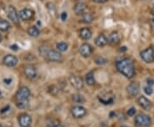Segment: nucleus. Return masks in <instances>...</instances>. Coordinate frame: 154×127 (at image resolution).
<instances>
[{
    "instance_id": "obj_1",
    "label": "nucleus",
    "mask_w": 154,
    "mask_h": 127,
    "mask_svg": "<svg viewBox=\"0 0 154 127\" xmlns=\"http://www.w3.org/2000/svg\"><path fill=\"white\" fill-rule=\"evenodd\" d=\"M116 67L118 71L127 79L133 78L135 73L134 62L129 58H124L118 61L116 64Z\"/></svg>"
},
{
    "instance_id": "obj_2",
    "label": "nucleus",
    "mask_w": 154,
    "mask_h": 127,
    "mask_svg": "<svg viewBox=\"0 0 154 127\" xmlns=\"http://www.w3.org/2000/svg\"><path fill=\"white\" fill-rule=\"evenodd\" d=\"M45 55L46 56L47 60H49L50 62H62L63 59H64V57H63L62 54L60 53V51H57V50H46Z\"/></svg>"
},
{
    "instance_id": "obj_3",
    "label": "nucleus",
    "mask_w": 154,
    "mask_h": 127,
    "mask_svg": "<svg viewBox=\"0 0 154 127\" xmlns=\"http://www.w3.org/2000/svg\"><path fill=\"white\" fill-rule=\"evenodd\" d=\"M136 126L140 127H148L151 126L152 124V119L145 114H139L135 117V119Z\"/></svg>"
},
{
    "instance_id": "obj_4",
    "label": "nucleus",
    "mask_w": 154,
    "mask_h": 127,
    "mask_svg": "<svg viewBox=\"0 0 154 127\" xmlns=\"http://www.w3.org/2000/svg\"><path fill=\"white\" fill-rule=\"evenodd\" d=\"M140 57L145 63H152L154 62V50L153 47H149L140 52Z\"/></svg>"
},
{
    "instance_id": "obj_5",
    "label": "nucleus",
    "mask_w": 154,
    "mask_h": 127,
    "mask_svg": "<svg viewBox=\"0 0 154 127\" xmlns=\"http://www.w3.org/2000/svg\"><path fill=\"white\" fill-rule=\"evenodd\" d=\"M30 96V91L27 87H21L18 90V91L16 92V101H23V100H27L28 97Z\"/></svg>"
},
{
    "instance_id": "obj_6",
    "label": "nucleus",
    "mask_w": 154,
    "mask_h": 127,
    "mask_svg": "<svg viewBox=\"0 0 154 127\" xmlns=\"http://www.w3.org/2000/svg\"><path fill=\"white\" fill-rule=\"evenodd\" d=\"M24 73L27 79H34L37 77V69L34 66L31 64H27L24 67Z\"/></svg>"
},
{
    "instance_id": "obj_7",
    "label": "nucleus",
    "mask_w": 154,
    "mask_h": 127,
    "mask_svg": "<svg viewBox=\"0 0 154 127\" xmlns=\"http://www.w3.org/2000/svg\"><path fill=\"white\" fill-rule=\"evenodd\" d=\"M69 82L73 87L76 90H82L83 88V80L81 77L76 75H71L69 77Z\"/></svg>"
},
{
    "instance_id": "obj_8",
    "label": "nucleus",
    "mask_w": 154,
    "mask_h": 127,
    "mask_svg": "<svg viewBox=\"0 0 154 127\" xmlns=\"http://www.w3.org/2000/svg\"><path fill=\"white\" fill-rule=\"evenodd\" d=\"M140 84L138 82H132L127 86V92L130 96H135L140 92Z\"/></svg>"
},
{
    "instance_id": "obj_9",
    "label": "nucleus",
    "mask_w": 154,
    "mask_h": 127,
    "mask_svg": "<svg viewBox=\"0 0 154 127\" xmlns=\"http://www.w3.org/2000/svg\"><path fill=\"white\" fill-rule=\"evenodd\" d=\"M71 113H72V115L74 118H82L83 116L86 115L87 110H86L85 108H83L82 106H74L71 109Z\"/></svg>"
},
{
    "instance_id": "obj_10",
    "label": "nucleus",
    "mask_w": 154,
    "mask_h": 127,
    "mask_svg": "<svg viewBox=\"0 0 154 127\" xmlns=\"http://www.w3.org/2000/svg\"><path fill=\"white\" fill-rule=\"evenodd\" d=\"M93 52V48L89 44H83L80 47V53L83 57H88Z\"/></svg>"
},
{
    "instance_id": "obj_11",
    "label": "nucleus",
    "mask_w": 154,
    "mask_h": 127,
    "mask_svg": "<svg viewBox=\"0 0 154 127\" xmlns=\"http://www.w3.org/2000/svg\"><path fill=\"white\" fill-rule=\"evenodd\" d=\"M18 120L19 125L21 126V127H29L32 123V118L27 114H21L19 116Z\"/></svg>"
},
{
    "instance_id": "obj_12",
    "label": "nucleus",
    "mask_w": 154,
    "mask_h": 127,
    "mask_svg": "<svg viewBox=\"0 0 154 127\" xmlns=\"http://www.w3.org/2000/svg\"><path fill=\"white\" fill-rule=\"evenodd\" d=\"M7 15H8V17H9L10 21H12L15 23L18 22V20L20 16H19L18 13H17V11H16V9L15 7L9 6L7 8Z\"/></svg>"
},
{
    "instance_id": "obj_13",
    "label": "nucleus",
    "mask_w": 154,
    "mask_h": 127,
    "mask_svg": "<svg viewBox=\"0 0 154 127\" xmlns=\"http://www.w3.org/2000/svg\"><path fill=\"white\" fill-rule=\"evenodd\" d=\"M34 11L31 9H28V8H25V9H22L20 13H19V16L20 18L23 21H29L33 18L34 16Z\"/></svg>"
},
{
    "instance_id": "obj_14",
    "label": "nucleus",
    "mask_w": 154,
    "mask_h": 127,
    "mask_svg": "<svg viewBox=\"0 0 154 127\" xmlns=\"http://www.w3.org/2000/svg\"><path fill=\"white\" fill-rule=\"evenodd\" d=\"M18 62L17 58L15 55H7L4 57V63L7 67H15Z\"/></svg>"
},
{
    "instance_id": "obj_15",
    "label": "nucleus",
    "mask_w": 154,
    "mask_h": 127,
    "mask_svg": "<svg viewBox=\"0 0 154 127\" xmlns=\"http://www.w3.org/2000/svg\"><path fill=\"white\" fill-rule=\"evenodd\" d=\"M87 4L83 2H78L75 5H74V13L77 15V16H82L86 9H87Z\"/></svg>"
},
{
    "instance_id": "obj_16",
    "label": "nucleus",
    "mask_w": 154,
    "mask_h": 127,
    "mask_svg": "<svg viewBox=\"0 0 154 127\" xmlns=\"http://www.w3.org/2000/svg\"><path fill=\"white\" fill-rule=\"evenodd\" d=\"M138 103H139V105H140L142 109H144L145 110H150L151 108H152V103H151V101L148 100L146 97H145V96H140V97H139V99H138Z\"/></svg>"
},
{
    "instance_id": "obj_17",
    "label": "nucleus",
    "mask_w": 154,
    "mask_h": 127,
    "mask_svg": "<svg viewBox=\"0 0 154 127\" xmlns=\"http://www.w3.org/2000/svg\"><path fill=\"white\" fill-rule=\"evenodd\" d=\"M108 42L112 45H116L120 42V35L117 32H112L110 34L109 38H108Z\"/></svg>"
},
{
    "instance_id": "obj_18",
    "label": "nucleus",
    "mask_w": 154,
    "mask_h": 127,
    "mask_svg": "<svg viewBox=\"0 0 154 127\" xmlns=\"http://www.w3.org/2000/svg\"><path fill=\"white\" fill-rule=\"evenodd\" d=\"M107 43H108V39L104 34H100L95 38V45L99 47H104L107 45Z\"/></svg>"
},
{
    "instance_id": "obj_19",
    "label": "nucleus",
    "mask_w": 154,
    "mask_h": 127,
    "mask_svg": "<svg viewBox=\"0 0 154 127\" xmlns=\"http://www.w3.org/2000/svg\"><path fill=\"white\" fill-rule=\"evenodd\" d=\"M92 36V32H91V30L89 28L85 27V28H82V30L80 31V37L84 40L90 39Z\"/></svg>"
},
{
    "instance_id": "obj_20",
    "label": "nucleus",
    "mask_w": 154,
    "mask_h": 127,
    "mask_svg": "<svg viewBox=\"0 0 154 127\" xmlns=\"http://www.w3.org/2000/svg\"><path fill=\"white\" fill-rule=\"evenodd\" d=\"M93 21V16L92 13H84L82 15V22L86 24H90Z\"/></svg>"
},
{
    "instance_id": "obj_21",
    "label": "nucleus",
    "mask_w": 154,
    "mask_h": 127,
    "mask_svg": "<svg viewBox=\"0 0 154 127\" xmlns=\"http://www.w3.org/2000/svg\"><path fill=\"white\" fill-rule=\"evenodd\" d=\"M9 28H10V24L9 22L4 19H0V31L7 32Z\"/></svg>"
},
{
    "instance_id": "obj_22",
    "label": "nucleus",
    "mask_w": 154,
    "mask_h": 127,
    "mask_svg": "<svg viewBox=\"0 0 154 127\" xmlns=\"http://www.w3.org/2000/svg\"><path fill=\"white\" fill-rule=\"evenodd\" d=\"M27 33L31 37H34V38H36L39 35V28L35 26H33V27H29V29L27 30Z\"/></svg>"
},
{
    "instance_id": "obj_23",
    "label": "nucleus",
    "mask_w": 154,
    "mask_h": 127,
    "mask_svg": "<svg viewBox=\"0 0 154 127\" xmlns=\"http://www.w3.org/2000/svg\"><path fill=\"white\" fill-rule=\"evenodd\" d=\"M86 82L88 85H93L95 84V79H94V75H93V72L91 71L87 74L86 76Z\"/></svg>"
},
{
    "instance_id": "obj_24",
    "label": "nucleus",
    "mask_w": 154,
    "mask_h": 127,
    "mask_svg": "<svg viewBox=\"0 0 154 127\" xmlns=\"http://www.w3.org/2000/svg\"><path fill=\"white\" fill-rule=\"evenodd\" d=\"M72 99H73V101H74V102H76V103H83V102L85 101L84 97L82 96V95H80V94H75V95H73Z\"/></svg>"
},
{
    "instance_id": "obj_25",
    "label": "nucleus",
    "mask_w": 154,
    "mask_h": 127,
    "mask_svg": "<svg viewBox=\"0 0 154 127\" xmlns=\"http://www.w3.org/2000/svg\"><path fill=\"white\" fill-rule=\"evenodd\" d=\"M16 105H17V107L20 108V109H26V108L28 107V105H29L28 99H27V100L18 101L16 102Z\"/></svg>"
},
{
    "instance_id": "obj_26",
    "label": "nucleus",
    "mask_w": 154,
    "mask_h": 127,
    "mask_svg": "<svg viewBox=\"0 0 154 127\" xmlns=\"http://www.w3.org/2000/svg\"><path fill=\"white\" fill-rule=\"evenodd\" d=\"M57 49L58 51H66L68 49V45L64 42H60L57 45Z\"/></svg>"
},
{
    "instance_id": "obj_27",
    "label": "nucleus",
    "mask_w": 154,
    "mask_h": 127,
    "mask_svg": "<svg viewBox=\"0 0 154 127\" xmlns=\"http://www.w3.org/2000/svg\"><path fill=\"white\" fill-rule=\"evenodd\" d=\"M94 62H95V63L98 64V65H104V64H105L107 62V60L105 58L102 57V56H97L94 59Z\"/></svg>"
},
{
    "instance_id": "obj_28",
    "label": "nucleus",
    "mask_w": 154,
    "mask_h": 127,
    "mask_svg": "<svg viewBox=\"0 0 154 127\" xmlns=\"http://www.w3.org/2000/svg\"><path fill=\"white\" fill-rule=\"evenodd\" d=\"M46 7L52 14H56V8H55V5L52 3H48L46 4Z\"/></svg>"
},
{
    "instance_id": "obj_29",
    "label": "nucleus",
    "mask_w": 154,
    "mask_h": 127,
    "mask_svg": "<svg viewBox=\"0 0 154 127\" xmlns=\"http://www.w3.org/2000/svg\"><path fill=\"white\" fill-rule=\"evenodd\" d=\"M144 91H145V93L146 94V95H152L153 94V89H152V87L151 86H145V88H144Z\"/></svg>"
},
{
    "instance_id": "obj_30",
    "label": "nucleus",
    "mask_w": 154,
    "mask_h": 127,
    "mask_svg": "<svg viewBox=\"0 0 154 127\" xmlns=\"http://www.w3.org/2000/svg\"><path fill=\"white\" fill-rule=\"evenodd\" d=\"M136 113V110L135 108H131L130 109H128V111H127V115L128 116H134L135 114Z\"/></svg>"
},
{
    "instance_id": "obj_31",
    "label": "nucleus",
    "mask_w": 154,
    "mask_h": 127,
    "mask_svg": "<svg viewBox=\"0 0 154 127\" xmlns=\"http://www.w3.org/2000/svg\"><path fill=\"white\" fill-rule=\"evenodd\" d=\"M150 26H151L152 33L154 35V19H151V20H150Z\"/></svg>"
},
{
    "instance_id": "obj_32",
    "label": "nucleus",
    "mask_w": 154,
    "mask_h": 127,
    "mask_svg": "<svg viewBox=\"0 0 154 127\" xmlns=\"http://www.w3.org/2000/svg\"><path fill=\"white\" fill-rule=\"evenodd\" d=\"M60 17H61V20L64 21H66V19H67V17H68V15H67L66 12H63V13L61 14Z\"/></svg>"
},
{
    "instance_id": "obj_33",
    "label": "nucleus",
    "mask_w": 154,
    "mask_h": 127,
    "mask_svg": "<svg viewBox=\"0 0 154 127\" xmlns=\"http://www.w3.org/2000/svg\"><path fill=\"white\" fill-rule=\"evenodd\" d=\"M146 81H147V84H148L149 86H152V85H153L154 84V80L153 79H148Z\"/></svg>"
},
{
    "instance_id": "obj_34",
    "label": "nucleus",
    "mask_w": 154,
    "mask_h": 127,
    "mask_svg": "<svg viewBox=\"0 0 154 127\" xmlns=\"http://www.w3.org/2000/svg\"><path fill=\"white\" fill-rule=\"evenodd\" d=\"M93 2H95V3H97V4H105V3H106L108 0H92Z\"/></svg>"
},
{
    "instance_id": "obj_35",
    "label": "nucleus",
    "mask_w": 154,
    "mask_h": 127,
    "mask_svg": "<svg viewBox=\"0 0 154 127\" xmlns=\"http://www.w3.org/2000/svg\"><path fill=\"white\" fill-rule=\"evenodd\" d=\"M127 50V48L125 47V46H122V47H121L120 49H119V51L120 52H125Z\"/></svg>"
},
{
    "instance_id": "obj_36",
    "label": "nucleus",
    "mask_w": 154,
    "mask_h": 127,
    "mask_svg": "<svg viewBox=\"0 0 154 127\" xmlns=\"http://www.w3.org/2000/svg\"><path fill=\"white\" fill-rule=\"evenodd\" d=\"M10 49L13 50H18V46L16 45H14L10 46Z\"/></svg>"
},
{
    "instance_id": "obj_37",
    "label": "nucleus",
    "mask_w": 154,
    "mask_h": 127,
    "mask_svg": "<svg viewBox=\"0 0 154 127\" xmlns=\"http://www.w3.org/2000/svg\"><path fill=\"white\" fill-rule=\"evenodd\" d=\"M9 109V106H7L6 108H4V109H3V110H1V113H4V111L6 112V111H7V110H8V109Z\"/></svg>"
},
{
    "instance_id": "obj_38",
    "label": "nucleus",
    "mask_w": 154,
    "mask_h": 127,
    "mask_svg": "<svg viewBox=\"0 0 154 127\" xmlns=\"http://www.w3.org/2000/svg\"><path fill=\"white\" fill-rule=\"evenodd\" d=\"M11 81V79H4V83H6V84H9Z\"/></svg>"
},
{
    "instance_id": "obj_39",
    "label": "nucleus",
    "mask_w": 154,
    "mask_h": 127,
    "mask_svg": "<svg viewBox=\"0 0 154 127\" xmlns=\"http://www.w3.org/2000/svg\"><path fill=\"white\" fill-rule=\"evenodd\" d=\"M152 14H153V15L154 16V6H153V9H152Z\"/></svg>"
},
{
    "instance_id": "obj_40",
    "label": "nucleus",
    "mask_w": 154,
    "mask_h": 127,
    "mask_svg": "<svg viewBox=\"0 0 154 127\" xmlns=\"http://www.w3.org/2000/svg\"><path fill=\"white\" fill-rule=\"evenodd\" d=\"M52 127H63L62 126H59V125H57V126H54Z\"/></svg>"
},
{
    "instance_id": "obj_41",
    "label": "nucleus",
    "mask_w": 154,
    "mask_h": 127,
    "mask_svg": "<svg viewBox=\"0 0 154 127\" xmlns=\"http://www.w3.org/2000/svg\"><path fill=\"white\" fill-rule=\"evenodd\" d=\"M2 41V36H1V34H0V42Z\"/></svg>"
},
{
    "instance_id": "obj_42",
    "label": "nucleus",
    "mask_w": 154,
    "mask_h": 127,
    "mask_svg": "<svg viewBox=\"0 0 154 127\" xmlns=\"http://www.w3.org/2000/svg\"><path fill=\"white\" fill-rule=\"evenodd\" d=\"M121 127H128V126H121Z\"/></svg>"
},
{
    "instance_id": "obj_43",
    "label": "nucleus",
    "mask_w": 154,
    "mask_h": 127,
    "mask_svg": "<svg viewBox=\"0 0 154 127\" xmlns=\"http://www.w3.org/2000/svg\"><path fill=\"white\" fill-rule=\"evenodd\" d=\"M0 96H1V91H0Z\"/></svg>"
},
{
    "instance_id": "obj_44",
    "label": "nucleus",
    "mask_w": 154,
    "mask_h": 127,
    "mask_svg": "<svg viewBox=\"0 0 154 127\" xmlns=\"http://www.w3.org/2000/svg\"><path fill=\"white\" fill-rule=\"evenodd\" d=\"M41 1H43V0H41Z\"/></svg>"
},
{
    "instance_id": "obj_45",
    "label": "nucleus",
    "mask_w": 154,
    "mask_h": 127,
    "mask_svg": "<svg viewBox=\"0 0 154 127\" xmlns=\"http://www.w3.org/2000/svg\"><path fill=\"white\" fill-rule=\"evenodd\" d=\"M8 127H9V126H8Z\"/></svg>"
}]
</instances>
